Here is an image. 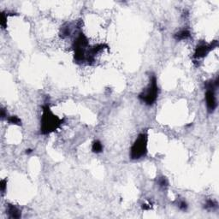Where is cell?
I'll return each mask as SVG.
<instances>
[{
  "mask_svg": "<svg viewBox=\"0 0 219 219\" xmlns=\"http://www.w3.org/2000/svg\"><path fill=\"white\" fill-rule=\"evenodd\" d=\"M8 122L11 123V124H15V125H21L22 124V121L21 119L16 117V116H12V117H10L8 118Z\"/></svg>",
  "mask_w": 219,
  "mask_h": 219,
  "instance_id": "cell-9",
  "label": "cell"
},
{
  "mask_svg": "<svg viewBox=\"0 0 219 219\" xmlns=\"http://www.w3.org/2000/svg\"><path fill=\"white\" fill-rule=\"evenodd\" d=\"M147 153V134L142 133L139 134L130 149L132 159H140Z\"/></svg>",
  "mask_w": 219,
  "mask_h": 219,
  "instance_id": "cell-3",
  "label": "cell"
},
{
  "mask_svg": "<svg viewBox=\"0 0 219 219\" xmlns=\"http://www.w3.org/2000/svg\"><path fill=\"white\" fill-rule=\"evenodd\" d=\"M216 46H218V41H214L213 43H211V44L199 45L195 49L194 57L197 59L202 58V57H206L208 53H210Z\"/></svg>",
  "mask_w": 219,
  "mask_h": 219,
  "instance_id": "cell-5",
  "label": "cell"
},
{
  "mask_svg": "<svg viewBox=\"0 0 219 219\" xmlns=\"http://www.w3.org/2000/svg\"><path fill=\"white\" fill-rule=\"evenodd\" d=\"M158 96V87L157 82V78L155 76H152L150 78V82L146 89L139 94V99L142 101L146 105H153Z\"/></svg>",
  "mask_w": 219,
  "mask_h": 219,
  "instance_id": "cell-2",
  "label": "cell"
},
{
  "mask_svg": "<svg viewBox=\"0 0 219 219\" xmlns=\"http://www.w3.org/2000/svg\"><path fill=\"white\" fill-rule=\"evenodd\" d=\"M206 106L207 110L210 113H212L218 106L217 99H216V93L215 90L216 88H206Z\"/></svg>",
  "mask_w": 219,
  "mask_h": 219,
  "instance_id": "cell-4",
  "label": "cell"
},
{
  "mask_svg": "<svg viewBox=\"0 0 219 219\" xmlns=\"http://www.w3.org/2000/svg\"><path fill=\"white\" fill-rule=\"evenodd\" d=\"M178 206H179V208L181 209L182 211H187V204L184 200H182V201L179 202Z\"/></svg>",
  "mask_w": 219,
  "mask_h": 219,
  "instance_id": "cell-13",
  "label": "cell"
},
{
  "mask_svg": "<svg viewBox=\"0 0 219 219\" xmlns=\"http://www.w3.org/2000/svg\"><path fill=\"white\" fill-rule=\"evenodd\" d=\"M6 185H7V181H6V180H2L1 182H0V187H1V191H2L3 194H4V191H5Z\"/></svg>",
  "mask_w": 219,
  "mask_h": 219,
  "instance_id": "cell-14",
  "label": "cell"
},
{
  "mask_svg": "<svg viewBox=\"0 0 219 219\" xmlns=\"http://www.w3.org/2000/svg\"><path fill=\"white\" fill-rule=\"evenodd\" d=\"M215 206H217V205L215 204V202H214V201H212V200H208V201L206 202V204L205 208L212 209V208H214Z\"/></svg>",
  "mask_w": 219,
  "mask_h": 219,
  "instance_id": "cell-12",
  "label": "cell"
},
{
  "mask_svg": "<svg viewBox=\"0 0 219 219\" xmlns=\"http://www.w3.org/2000/svg\"><path fill=\"white\" fill-rule=\"evenodd\" d=\"M92 151L94 153H100L103 151V145L99 141H95L93 143V146H92Z\"/></svg>",
  "mask_w": 219,
  "mask_h": 219,
  "instance_id": "cell-8",
  "label": "cell"
},
{
  "mask_svg": "<svg viewBox=\"0 0 219 219\" xmlns=\"http://www.w3.org/2000/svg\"><path fill=\"white\" fill-rule=\"evenodd\" d=\"M191 33L189 32V30L187 29H182L181 31H179L178 33H176L175 34V39L176 40L180 41V40H185L187 39H188L190 37Z\"/></svg>",
  "mask_w": 219,
  "mask_h": 219,
  "instance_id": "cell-7",
  "label": "cell"
},
{
  "mask_svg": "<svg viewBox=\"0 0 219 219\" xmlns=\"http://www.w3.org/2000/svg\"><path fill=\"white\" fill-rule=\"evenodd\" d=\"M0 24L3 28H5L7 26V15L4 12L1 13V19H0Z\"/></svg>",
  "mask_w": 219,
  "mask_h": 219,
  "instance_id": "cell-10",
  "label": "cell"
},
{
  "mask_svg": "<svg viewBox=\"0 0 219 219\" xmlns=\"http://www.w3.org/2000/svg\"><path fill=\"white\" fill-rule=\"evenodd\" d=\"M158 184H159L160 187H165L168 186V181H167V179L165 177H161L158 180Z\"/></svg>",
  "mask_w": 219,
  "mask_h": 219,
  "instance_id": "cell-11",
  "label": "cell"
},
{
  "mask_svg": "<svg viewBox=\"0 0 219 219\" xmlns=\"http://www.w3.org/2000/svg\"><path fill=\"white\" fill-rule=\"evenodd\" d=\"M5 117H7V115H6V113H5V110L4 109V108H2V109H1V118L4 119Z\"/></svg>",
  "mask_w": 219,
  "mask_h": 219,
  "instance_id": "cell-15",
  "label": "cell"
},
{
  "mask_svg": "<svg viewBox=\"0 0 219 219\" xmlns=\"http://www.w3.org/2000/svg\"><path fill=\"white\" fill-rule=\"evenodd\" d=\"M7 213H8V216H9L10 218L17 219L20 218L21 216H22L21 210L18 207H16V206L11 205V204H9L7 206Z\"/></svg>",
  "mask_w": 219,
  "mask_h": 219,
  "instance_id": "cell-6",
  "label": "cell"
},
{
  "mask_svg": "<svg viewBox=\"0 0 219 219\" xmlns=\"http://www.w3.org/2000/svg\"><path fill=\"white\" fill-rule=\"evenodd\" d=\"M63 122V120L53 114L48 105H45L42 108L41 126L40 132L43 134H48L55 131Z\"/></svg>",
  "mask_w": 219,
  "mask_h": 219,
  "instance_id": "cell-1",
  "label": "cell"
},
{
  "mask_svg": "<svg viewBox=\"0 0 219 219\" xmlns=\"http://www.w3.org/2000/svg\"><path fill=\"white\" fill-rule=\"evenodd\" d=\"M30 153H32V150H31V149H28V150H27V152H26V153L27 154H29Z\"/></svg>",
  "mask_w": 219,
  "mask_h": 219,
  "instance_id": "cell-16",
  "label": "cell"
}]
</instances>
